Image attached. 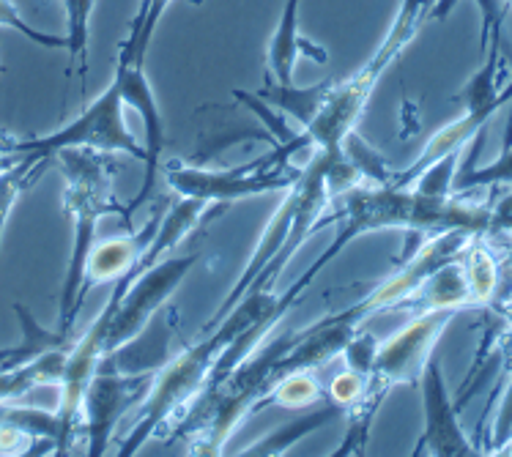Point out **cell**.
Masks as SVG:
<instances>
[{"mask_svg":"<svg viewBox=\"0 0 512 457\" xmlns=\"http://www.w3.org/2000/svg\"><path fill=\"white\" fill-rule=\"evenodd\" d=\"M0 28L14 31L17 36H25L28 42L47 47V50H66V36H53L39 28H33L31 22L22 17V11L11 3V0H0Z\"/></svg>","mask_w":512,"mask_h":457,"instance_id":"23","label":"cell"},{"mask_svg":"<svg viewBox=\"0 0 512 457\" xmlns=\"http://www.w3.org/2000/svg\"><path fill=\"white\" fill-rule=\"evenodd\" d=\"M66 14V52H69V69L77 66L80 85L85 88L88 74V47H91V17H94L96 0H61Z\"/></svg>","mask_w":512,"mask_h":457,"instance_id":"18","label":"cell"},{"mask_svg":"<svg viewBox=\"0 0 512 457\" xmlns=\"http://www.w3.org/2000/svg\"><path fill=\"white\" fill-rule=\"evenodd\" d=\"M159 219H162V211L140 233L129 230V233H118V236H110V239H96V244L88 252V260H85L83 288H80V299L83 302L88 291L96 288V285L115 282L126 277V274H137L140 271V260H143L148 241H151L154 230H157Z\"/></svg>","mask_w":512,"mask_h":457,"instance_id":"11","label":"cell"},{"mask_svg":"<svg viewBox=\"0 0 512 457\" xmlns=\"http://www.w3.org/2000/svg\"><path fill=\"white\" fill-rule=\"evenodd\" d=\"M151 378L154 373L148 370L124 373L105 362L96 367L94 378L83 395V416H80V425L85 427V436H88L85 455H107V447L124 419L126 408L143 403V397L151 389Z\"/></svg>","mask_w":512,"mask_h":457,"instance_id":"8","label":"cell"},{"mask_svg":"<svg viewBox=\"0 0 512 457\" xmlns=\"http://www.w3.org/2000/svg\"><path fill=\"white\" fill-rule=\"evenodd\" d=\"M512 441V378L507 389H504L502 406H499V414H496V422H493V447L496 452H502L507 444Z\"/></svg>","mask_w":512,"mask_h":457,"instance_id":"25","label":"cell"},{"mask_svg":"<svg viewBox=\"0 0 512 457\" xmlns=\"http://www.w3.org/2000/svg\"><path fill=\"white\" fill-rule=\"evenodd\" d=\"M198 260L200 252L181 255V258L165 255L157 263H151L148 269L137 271L129 282V288H126L124 299H121V307L115 310L113 321L107 326L105 343H102L105 356L135 343L140 332L148 326V321L170 302V296L178 291L184 277H189V271L195 269Z\"/></svg>","mask_w":512,"mask_h":457,"instance_id":"7","label":"cell"},{"mask_svg":"<svg viewBox=\"0 0 512 457\" xmlns=\"http://www.w3.org/2000/svg\"><path fill=\"white\" fill-rule=\"evenodd\" d=\"M165 178L178 198L203 200L209 206H228L236 200L258 198L274 189L277 192L288 189L299 178V167L274 165L272 154H266L258 156L250 165L225 167V170L170 162L165 167Z\"/></svg>","mask_w":512,"mask_h":457,"instance_id":"6","label":"cell"},{"mask_svg":"<svg viewBox=\"0 0 512 457\" xmlns=\"http://www.w3.org/2000/svg\"><path fill=\"white\" fill-rule=\"evenodd\" d=\"M332 85H335V80H321V83L315 85L274 83V80H266V85L258 91V96L266 104H272L274 110H280L285 118H293L302 129H307V126L313 124L318 110H321V104L326 102Z\"/></svg>","mask_w":512,"mask_h":457,"instance_id":"14","label":"cell"},{"mask_svg":"<svg viewBox=\"0 0 512 457\" xmlns=\"http://www.w3.org/2000/svg\"><path fill=\"white\" fill-rule=\"evenodd\" d=\"M173 0H140V9L129 22V31H126V39L121 42V50L118 55L121 58H129L135 63H146L148 47H151V39L157 33L159 22L165 17V11Z\"/></svg>","mask_w":512,"mask_h":457,"instance_id":"22","label":"cell"},{"mask_svg":"<svg viewBox=\"0 0 512 457\" xmlns=\"http://www.w3.org/2000/svg\"><path fill=\"white\" fill-rule=\"evenodd\" d=\"M504 452H507V455H512V441H510V444H507V447H504Z\"/></svg>","mask_w":512,"mask_h":457,"instance_id":"26","label":"cell"},{"mask_svg":"<svg viewBox=\"0 0 512 457\" xmlns=\"http://www.w3.org/2000/svg\"><path fill=\"white\" fill-rule=\"evenodd\" d=\"M455 315H458L455 310H433L414 315L411 323L392 334L387 343H378L370 378L387 389L398 384L417 386L425 364L436 354L439 337Z\"/></svg>","mask_w":512,"mask_h":457,"instance_id":"9","label":"cell"},{"mask_svg":"<svg viewBox=\"0 0 512 457\" xmlns=\"http://www.w3.org/2000/svg\"><path fill=\"white\" fill-rule=\"evenodd\" d=\"M367 384H370V375H362L351 370V367H345L343 373H337L332 378V384H329V397H332V403L348 411V408L354 406L359 397L367 392Z\"/></svg>","mask_w":512,"mask_h":457,"instance_id":"24","label":"cell"},{"mask_svg":"<svg viewBox=\"0 0 512 457\" xmlns=\"http://www.w3.org/2000/svg\"><path fill=\"white\" fill-rule=\"evenodd\" d=\"M124 110V99L110 80L105 91L96 96L94 102L85 104L83 113L61 129L42 137H25V140L6 137L3 159L9 162L14 156H31V159L53 162L55 154H61L66 148H85V151H99V154H126L137 162H146V148L129 132Z\"/></svg>","mask_w":512,"mask_h":457,"instance_id":"5","label":"cell"},{"mask_svg":"<svg viewBox=\"0 0 512 457\" xmlns=\"http://www.w3.org/2000/svg\"><path fill=\"white\" fill-rule=\"evenodd\" d=\"M419 392H422V438L414 447V455H439V457H469L482 455L480 447L466 436L460 425L458 403L452 400L450 386L441 370L439 356L433 354L419 375Z\"/></svg>","mask_w":512,"mask_h":457,"instance_id":"10","label":"cell"},{"mask_svg":"<svg viewBox=\"0 0 512 457\" xmlns=\"http://www.w3.org/2000/svg\"><path fill=\"white\" fill-rule=\"evenodd\" d=\"M430 14L433 9L428 6V0H403L400 3L398 17L384 36V42L378 44V50L351 77L335 80L326 102L313 118V124L304 129L313 151H343L345 137L356 132L359 118L365 115L367 104L376 94L378 80L384 77V72L400 52L411 44V39L422 31Z\"/></svg>","mask_w":512,"mask_h":457,"instance_id":"4","label":"cell"},{"mask_svg":"<svg viewBox=\"0 0 512 457\" xmlns=\"http://www.w3.org/2000/svg\"><path fill=\"white\" fill-rule=\"evenodd\" d=\"M50 165V159H31V156H14L6 165L0 167V244L6 236L14 208L22 200V195L44 176V170Z\"/></svg>","mask_w":512,"mask_h":457,"instance_id":"17","label":"cell"},{"mask_svg":"<svg viewBox=\"0 0 512 457\" xmlns=\"http://www.w3.org/2000/svg\"><path fill=\"white\" fill-rule=\"evenodd\" d=\"M302 299L304 293L296 291L293 285L280 296L272 291L247 293L211 329V337H206L198 345H189L187 351H181L176 359L162 364L151 378L148 395L140 403V416H137L135 427L121 441V455H135L148 438L157 436L178 411H184L209 386L217 362H220L230 345L239 340L241 334L250 332V329H266L269 332L274 323L285 318L293 304L302 302Z\"/></svg>","mask_w":512,"mask_h":457,"instance_id":"1","label":"cell"},{"mask_svg":"<svg viewBox=\"0 0 512 457\" xmlns=\"http://www.w3.org/2000/svg\"><path fill=\"white\" fill-rule=\"evenodd\" d=\"M493 203H469L460 195H425L414 187H395V184H367L359 181L356 187L340 195V208L329 219H337L335 239L326 247L321 258L293 282L296 291L307 293L315 277L340 255V252L365 233L373 230H406L419 236H436L447 230H469L474 236H488L491 230Z\"/></svg>","mask_w":512,"mask_h":457,"instance_id":"2","label":"cell"},{"mask_svg":"<svg viewBox=\"0 0 512 457\" xmlns=\"http://www.w3.org/2000/svg\"><path fill=\"white\" fill-rule=\"evenodd\" d=\"M66 351L69 348H55L47 354L36 356L31 362L14 364V367H0V403L20 400L31 389L42 384H58L66 364Z\"/></svg>","mask_w":512,"mask_h":457,"instance_id":"16","label":"cell"},{"mask_svg":"<svg viewBox=\"0 0 512 457\" xmlns=\"http://www.w3.org/2000/svg\"><path fill=\"white\" fill-rule=\"evenodd\" d=\"M460 266H463L466 285H469L471 307L493 304V299L499 296V285H502V266H499L491 241L485 236H474L460 255Z\"/></svg>","mask_w":512,"mask_h":457,"instance_id":"15","label":"cell"},{"mask_svg":"<svg viewBox=\"0 0 512 457\" xmlns=\"http://www.w3.org/2000/svg\"><path fill=\"white\" fill-rule=\"evenodd\" d=\"M485 132V129H482ZM482 132L477 135V143H474V151H471L469 165L458 167L455 173V181H452V192L460 195V192H471V189H488V187H512V143L502 148L499 159H493L491 165H474V156L480 151Z\"/></svg>","mask_w":512,"mask_h":457,"instance_id":"21","label":"cell"},{"mask_svg":"<svg viewBox=\"0 0 512 457\" xmlns=\"http://www.w3.org/2000/svg\"><path fill=\"white\" fill-rule=\"evenodd\" d=\"M343 414V408L337 406V403H329L324 408H315L310 414H304L302 419H296L291 425L280 427V430H274L266 438H261L258 444H252L250 449H244L241 455H285L288 449L299 441V438L310 436L313 430H318L321 425H326L329 419H335V416Z\"/></svg>","mask_w":512,"mask_h":457,"instance_id":"20","label":"cell"},{"mask_svg":"<svg viewBox=\"0 0 512 457\" xmlns=\"http://www.w3.org/2000/svg\"><path fill=\"white\" fill-rule=\"evenodd\" d=\"M299 11H302V0H285L283 14L277 20V28L269 39V50H266V80L293 83L296 63L307 50L299 33Z\"/></svg>","mask_w":512,"mask_h":457,"instance_id":"12","label":"cell"},{"mask_svg":"<svg viewBox=\"0 0 512 457\" xmlns=\"http://www.w3.org/2000/svg\"><path fill=\"white\" fill-rule=\"evenodd\" d=\"M403 307L414 312V315L433 310L460 312L471 307L469 285H466V274H463L460 258L452 260V263H444L436 274H430L428 280L422 282V288Z\"/></svg>","mask_w":512,"mask_h":457,"instance_id":"13","label":"cell"},{"mask_svg":"<svg viewBox=\"0 0 512 457\" xmlns=\"http://www.w3.org/2000/svg\"><path fill=\"white\" fill-rule=\"evenodd\" d=\"M324 397L321 392V381L315 378V370H291V373L280 375L266 395L261 397V403L255 411H261L266 406H283V408H304L315 406Z\"/></svg>","mask_w":512,"mask_h":457,"instance_id":"19","label":"cell"},{"mask_svg":"<svg viewBox=\"0 0 512 457\" xmlns=\"http://www.w3.org/2000/svg\"><path fill=\"white\" fill-rule=\"evenodd\" d=\"M55 159L66 181L63 208L72 222V250H69V263L63 274L61 299H58V332L63 337H72L77 312L83 307L80 288H83L85 260L96 244L99 219L113 211L124 217L126 206H121L113 195L115 167L107 154L85 151V148H66L61 154H55Z\"/></svg>","mask_w":512,"mask_h":457,"instance_id":"3","label":"cell"}]
</instances>
